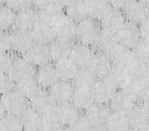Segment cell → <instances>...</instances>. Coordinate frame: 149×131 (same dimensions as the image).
Listing matches in <instances>:
<instances>
[{"instance_id": "obj_1", "label": "cell", "mask_w": 149, "mask_h": 131, "mask_svg": "<svg viewBox=\"0 0 149 131\" xmlns=\"http://www.w3.org/2000/svg\"><path fill=\"white\" fill-rule=\"evenodd\" d=\"M29 100L22 96L20 92L13 90L1 96V114H10L15 116H20L27 107H29Z\"/></svg>"}, {"instance_id": "obj_2", "label": "cell", "mask_w": 149, "mask_h": 131, "mask_svg": "<svg viewBox=\"0 0 149 131\" xmlns=\"http://www.w3.org/2000/svg\"><path fill=\"white\" fill-rule=\"evenodd\" d=\"M101 31V24L98 21L87 18L85 20L77 23L76 26V40L77 43L93 46L96 39Z\"/></svg>"}, {"instance_id": "obj_3", "label": "cell", "mask_w": 149, "mask_h": 131, "mask_svg": "<svg viewBox=\"0 0 149 131\" xmlns=\"http://www.w3.org/2000/svg\"><path fill=\"white\" fill-rule=\"evenodd\" d=\"M36 66H34L29 60H27L25 56H15V60L11 65V69L9 71V76L14 82H19L22 80H26V79L30 77H35L36 74Z\"/></svg>"}, {"instance_id": "obj_4", "label": "cell", "mask_w": 149, "mask_h": 131, "mask_svg": "<svg viewBox=\"0 0 149 131\" xmlns=\"http://www.w3.org/2000/svg\"><path fill=\"white\" fill-rule=\"evenodd\" d=\"M29 105L32 109H35L37 112H40L42 116L54 115L56 106H57L54 97L51 96L50 91L44 90V89H41L34 97H31L29 100Z\"/></svg>"}, {"instance_id": "obj_5", "label": "cell", "mask_w": 149, "mask_h": 131, "mask_svg": "<svg viewBox=\"0 0 149 131\" xmlns=\"http://www.w3.org/2000/svg\"><path fill=\"white\" fill-rule=\"evenodd\" d=\"M136 104H137L136 100L129 95V92L125 89H120V90L116 91L113 99L109 102V107L114 112L128 115L130 110L136 106Z\"/></svg>"}, {"instance_id": "obj_6", "label": "cell", "mask_w": 149, "mask_h": 131, "mask_svg": "<svg viewBox=\"0 0 149 131\" xmlns=\"http://www.w3.org/2000/svg\"><path fill=\"white\" fill-rule=\"evenodd\" d=\"M39 21H40L39 10L32 6H29V8L22 9V10L16 13L15 29L30 32Z\"/></svg>"}, {"instance_id": "obj_7", "label": "cell", "mask_w": 149, "mask_h": 131, "mask_svg": "<svg viewBox=\"0 0 149 131\" xmlns=\"http://www.w3.org/2000/svg\"><path fill=\"white\" fill-rule=\"evenodd\" d=\"M11 39H13V54L19 56H25L26 53L35 43L29 31H22L17 29L11 30Z\"/></svg>"}, {"instance_id": "obj_8", "label": "cell", "mask_w": 149, "mask_h": 131, "mask_svg": "<svg viewBox=\"0 0 149 131\" xmlns=\"http://www.w3.org/2000/svg\"><path fill=\"white\" fill-rule=\"evenodd\" d=\"M96 54V49L93 46L76 43L72 46L71 59L78 65V68H90Z\"/></svg>"}, {"instance_id": "obj_9", "label": "cell", "mask_w": 149, "mask_h": 131, "mask_svg": "<svg viewBox=\"0 0 149 131\" xmlns=\"http://www.w3.org/2000/svg\"><path fill=\"white\" fill-rule=\"evenodd\" d=\"M123 13L128 23L141 25L144 20L149 18V6L141 3L139 0H133L123 10Z\"/></svg>"}, {"instance_id": "obj_10", "label": "cell", "mask_w": 149, "mask_h": 131, "mask_svg": "<svg viewBox=\"0 0 149 131\" xmlns=\"http://www.w3.org/2000/svg\"><path fill=\"white\" fill-rule=\"evenodd\" d=\"M76 26H77V23H74L72 19H70L65 14L54 25L56 39H61V40H66L72 43L73 40H76Z\"/></svg>"}, {"instance_id": "obj_11", "label": "cell", "mask_w": 149, "mask_h": 131, "mask_svg": "<svg viewBox=\"0 0 149 131\" xmlns=\"http://www.w3.org/2000/svg\"><path fill=\"white\" fill-rule=\"evenodd\" d=\"M35 79L37 84L40 85V87L44 89V90H50L60 80L57 71H56V68H55V64L54 65L47 64V65H44V66L37 68Z\"/></svg>"}, {"instance_id": "obj_12", "label": "cell", "mask_w": 149, "mask_h": 131, "mask_svg": "<svg viewBox=\"0 0 149 131\" xmlns=\"http://www.w3.org/2000/svg\"><path fill=\"white\" fill-rule=\"evenodd\" d=\"M25 58L36 68H40V66H44V65L50 64L51 55H50L49 45L34 43V45H32L30 48V50L26 53Z\"/></svg>"}, {"instance_id": "obj_13", "label": "cell", "mask_w": 149, "mask_h": 131, "mask_svg": "<svg viewBox=\"0 0 149 131\" xmlns=\"http://www.w3.org/2000/svg\"><path fill=\"white\" fill-rule=\"evenodd\" d=\"M116 35H117L118 43L127 46L129 49H133L138 44V41L142 39L141 32H139V26L128 21L125 23L124 26Z\"/></svg>"}, {"instance_id": "obj_14", "label": "cell", "mask_w": 149, "mask_h": 131, "mask_svg": "<svg viewBox=\"0 0 149 131\" xmlns=\"http://www.w3.org/2000/svg\"><path fill=\"white\" fill-rule=\"evenodd\" d=\"M71 102L81 112L85 114V112L90 109L92 105L96 104V99H95L93 90L92 89H87V87H77V86H74V92H73Z\"/></svg>"}, {"instance_id": "obj_15", "label": "cell", "mask_w": 149, "mask_h": 131, "mask_svg": "<svg viewBox=\"0 0 149 131\" xmlns=\"http://www.w3.org/2000/svg\"><path fill=\"white\" fill-rule=\"evenodd\" d=\"M50 94L56 101V104H65L71 102L74 92V84L70 81L58 80L55 85L50 89Z\"/></svg>"}, {"instance_id": "obj_16", "label": "cell", "mask_w": 149, "mask_h": 131, "mask_svg": "<svg viewBox=\"0 0 149 131\" xmlns=\"http://www.w3.org/2000/svg\"><path fill=\"white\" fill-rule=\"evenodd\" d=\"M92 90L93 94H95V99L97 104L109 105L117 89L112 85L107 79H98V81L96 82V85L93 86Z\"/></svg>"}, {"instance_id": "obj_17", "label": "cell", "mask_w": 149, "mask_h": 131, "mask_svg": "<svg viewBox=\"0 0 149 131\" xmlns=\"http://www.w3.org/2000/svg\"><path fill=\"white\" fill-rule=\"evenodd\" d=\"M65 14H66L65 13V8L55 1H50L49 4H46L45 6L39 9L40 21L45 23V24H49V25H52V26Z\"/></svg>"}, {"instance_id": "obj_18", "label": "cell", "mask_w": 149, "mask_h": 131, "mask_svg": "<svg viewBox=\"0 0 149 131\" xmlns=\"http://www.w3.org/2000/svg\"><path fill=\"white\" fill-rule=\"evenodd\" d=\"M90 68L98 79H104L111 73V70L113 69V63L109 59L108 54L96 51L95 58H93Z\"/></svg>"}, {"instance_id": "obj_19", "label": "cell", "mask_w": 149, "mask_h": 131, "mask_svg": "<svg viewBox=\"0 0 149 131\" xmlns=\"http://www.w3.org/2000/svg\"><path fill=\"white\" fill-rule=\"evenodd\" d=\"M125 23H127V19L124 16V13L122 10H118V9L113 8L100 24H101V27L117 34V32L124 26Z\"/></svg>"}, {"instance_id": "obj_20", "label": "cell", "mask_w": 149, "mask_h": 131, "mask_svg": "<svg viewBox=\"0 0 149 131\" xmlns=\"http://www.w3.org/2000/svg\"><path fill=\"white\" fill-rule=\"evenodd\" d=\"M72 46L73 44L66 40L61 39H55L52 43L49 45L50 48V55H51V61L58 63L63 59L71 58L72 53Z\"/></svg>"}, {"instance_id": "obj_21", "label": "cell", "mask_w": 149, "mask_h": 131, "mask_svg": "<svg viewBox=\"0 0 149 131\" xmlns=\"http://www.w3.org/2000/svg\"><path fill=\"white\" fill-rule=\"evenodd\" d=\"M55 68H56V71H57L60 80L70 81V82L74 81L78 70H80L78 65L74 63L71 58H67V59H63L58 63H55Z\"/></svg>"}, {"instance_id": "obj_22", "label": "cell", "mask_w": 149, "mask_h": 131, "mask_svg": "<svg viewBox=\"0 0 149 131\" xmlns=\"http://www.w3.org/2000/svg\"><path fill=\"white\" fill-rule=\"evenodd\" d=\"M35 43L37 44H44V45H50L52 41L56 39L55 30L52 25L45 24V23L39 21L36 26L30 31Z\"/></svg>"}, {"instance_id": "obj_23", "label": "cell", "mask_w": 149, "mask_h": 131, "mask_svg": "<svg viewBox=\"0 0 149 131\" xmlns=\"http://www.w3.org/2000/svg\"><path fill=\"white\" fill-rule=\"evenodd\" d=\"M80 114L81 111L72 102H65V104H57L54 115L61 121L63 126H70Z\"/></svg>"}, {"instance_id": "obj_24", "label": "cell", "mask_w": 149, "mask_h": 131, "mask_svg": "<svg viewBox=\"0 0 149 131\" xmlns=\"http://www.w3.org/2000/svg\"><path fill=\"white\" fill-rule=\"evenodd\" d=\"M111 107L108 105H102V104H96L92 105L88 109L85 115L87 116V119L91 121V124L93 126H101V125H106L107 119L111 115Z\"/></svg>"}, {"instance_id": "obj_25", "label": "cell", "mask_w": 149, "mask_h": 131, "mask_svg": "<svg viewBox=\"0 0 149 131\" xmlns=\"http://www.w3.org/2000/svg\"><path fill=\"white\" fill-rule=\"evenodd\" d=\"M86 3L88 9V16L98 23L103 20L107 14L113 9L108 0H86Z\"/></svg>"}, {"instance_id": "obj_26", "label": "cell", "mask_w": 149, "mask_h": 131, "mask_svg": "<svg viewBox=\"0 0 149 131\" xmlns=\"http://www.w3.org/2000/svg\"><path fill=\"white\" fill-rule=\"evenodd\" d=\"M129 119L130 127L134 129H143L144 126L149 125V110L147 109L144 104H136L130 112L127 115Z\"/></svg>"}, {"instance_id": "obj_27", "label": "cell", "mask_w": 149, "mask_h": 131, "mask_svg": "<svg viewBox=\"0 0 149 131\" xmlns=\"http://www.w3.org/2000/svg\"><path fill=\"white\" fill-rule=\"evenodd\" d=\"M125 90L136 100V102H143L149 94V84L142 77H136L128 84Z\"/></svg>"}, {"instance_id": "obj_28", "label": "cell", "mask_w": 149, "mask_h": 131, "mask_svg": "<svg viewBox=\"0 0 149 131\" xmlns=\"http://www.w3.org/2000/svg\"><path fill=\"white\" fill-rule=\"evenodd\" d=\"M65 13L74 23H80L87 18H90L88 16V9H87L86 0H73L72 3H70L65 8Z\"/></svg>"}, {"instance_id": "obj_29", "label": "cell", "mask_w": 149, "mask_h": 131, "mask_svg": "<svg viewBox=\"0 0 149 131\" xmlns=\"http://www.w3.org/2000/svg\"><path fill=\"white\" fill-rule=\"evenodd\" d=\"M104 79H107V80H108L112 85L117 89V90H120V89H125V87H127L128 84L132 81L133 79H136V77H133L132 75L128 74L122 68L113 66V69L111 70V73L107 75Z\"/></svg>"}, {"instance_id": "obj_30", "label": "cell", "mask_w": 149, "mask_h": 131, "mask_svg": "<svg viewBox=\"0 0 149 131\" xmlns=\"http://www.w3.org/2000/svg\"><path fill=\"white\" fill-rule=\"evenodd\" d=\"M117 43H118L117 35H116L114 32L101 27V31H100L98 36H97L96 43H95V45H93V48L96 49V51H101V53H106L107 54Z\"/></svg>"}, {"instance_id": "obj_31", "label": "cell", "mask_w": 149, "mask_h": 131, "mask_svg": "<svg viewBox=\"0 0 149 131\" xmlns=\"http://www.w3.org/2000/svg\"><path fill=\"white\" fill-rule=\"evenodd\" d=\"M21 123L24 125V130H40L41 121H42V115L37 112L35 109L29 106L27 109L20 115Z\"/></svg>"}, {"instance_id": "obj_32", "label": "cell", "mask_w": 149, "mask_h": 131, "mask_svg": "<svg viewBox=\"0 0 149 131\" xmlns=\"http://www.w3.org/2000/svg\"><path fill=\"white\" fill-rule=\"evenodd\" d=\"M107 129L109 131H128L130 129L129 119L127 115L112 111L106 123Z\"/></svg>"}, {"instance_id": "obj_33", "label": "cell", "mask_w": 149, "mask_h": 131, "mask_svg": "<svg viewBox=\"0 0 149 131\" xmlns=\"http://www.w3.org/2000/svg\"><path fill=\"white\" fill-rule=\"evenodd\" d=\"M97 81H98V77H97L96 74L91 70V68H80L73 84H74V86H77V87L93 89V86L96 85Z\"/></svg>"}, {"instance_id": "obj_34", "label": "cell", "mask_w": 149, "mask_h": 131, "mask_svg": "<svg viewBox=\"0 0 149 131\" xmlns=\"http://www.w3.org/2000/svg\"><path fill=\"white\" fill-rule=\"evenodd\" d=\"M15 90L20 92L22 96H25L27 100H30L31 97H34L41 90V87L37 84L35 77H30V79H26V80L16 82Z\"/></svg>"}, {"instance_id": "obj_35", "label": "cell", "mask_w": 149, "mask_h": 131, "mask_svg": "<svg viewBox=\"0 0 149 131\" xmlns=\"http://www.w3.org/2000/svg\"><path fill=\"white\" fill-rule=\"evenodd\" d=\"M16 23V11L6 5L0 8V27L1 31H11L15 29Z\"/></svg>"}, {"instance_id": "obj_36", "label": "cell", "mask_w": 149, "mask_h": 131, "mask_svg": "<svg viewBox=\"0 0 149 131\" xmlns=\"http://www.w3.org/2000/svg\"><path fill=\"white\" fill-rule=\"evenodd\" d=\"M0 131H24L20 116L4 114L0 119Z\"/></svg>"}, {"instance_id": "obj_37", "label": "cell", "mask_w": 149, "mask_h": 131, "mask_svg": "<svg viewBox=\"0 0 149 131\" xmlns=\"http://www.w3.org/2000/svg\"><path fill=\"white\" fill-rule=\"evenodd\" d=\"M130 51H132V49L117 43L107 54H108L109 59L112 60V63H113V66H118V65H120L127 59V56L130 54Z\"/></svg>"}, {"instance_id": "obj_38", "label": "cell", "mask_w": 149, "mask_h": 131, "mask_svg": "<svg viewBox=\"0 0 149 131\" xmlns=\"http://www.w3.org/2000/svg\"><path fill=\"white\" fill-rule=\"evenodd\" d=\"M65 126L55 115H46L42 116L41 126L39 131H61Z\"/></svg>"}, {"instance_id": "obj_39", "label": "cell", "mask_w": 149, "mask_h": 131, "mask_svg": "<svg viewBox=\"0 0 149 131\" xmlns=\"http://www.w3.org/2000/svg\"><path fill=\"white\" fill-rule=\"evenodd\" d=\"M133 53L142 63H149V40L141 39L133 48Z\"/></svg>"}, {"instance_id": "obj_40", "label": "cell", "mask_w": 149, "mask_h": 131, "mask_svg": "<svg viewBox=\"0 0 149 131\" xmlns=\"http://www.w3.org/2000/svg\"><path fill=\"white\" fill-rule=\"evenodd\" d=\"M68 127L72 131H92L93 125L91 124V121L87 119V116L85 114H80L78 118L74 120Z\"/></svg>"}, {"instance_id": "obj_41", "label": "cell", "mask_w": 149, "mask_h": 131, "mask_svg": "<svg viewBox=\"0 0 149 131\" xmlns=\"http://www.w3.org/2000/svg\"><path fill=\"white\" fill-rule=\"evenodd\" d=\"M15 54L13 53H1V58H0V70L1 74L8 75L11 69V65L15 60Z\"/></svg>"}, {"instance_id": "obj_42", "label": "cell", "mask_w": 149, "mask_h": 131, "mask_svg": "<svg viewBox=\"0 0 149 131\" xmlns=\"http://www.w3.org/2000/svg\"><path fill=\"white\" fill-rule=\"evenodd\" d=\"M1 5H6L16 13L31 6L30 0H1Z\"/></svg>"}, {"instance_id": "obj_43", "label": "cell", "mask_w": 149, "mask_h": 131, "mask_svg": "<svg viewBox=\"0 0 149 131\" xmlns=\"http://www.w3.org/2000/svg\"><path fill=\"white\" fill-rule=\"evenodd\" d=\"M0 49H1V53H13L11 31H1V37H0Z\"/></svg>"}, {"instance_id": "obj_44", "label": "cell", "mask_w": 149, "mask_h": 131, "mask_svg": "<svg viewBox=\"0 0 149 131\" xmlns=\"http://www.w3.org/2000/svg\"><path fill=\"white\" fill-rule=\"evenodd\" d=\"M15 85L16 84L14 82L9 75L1 74V79H0V90H1V94H8L13 90H15Z\"/></svg>"}, {"instance_id": "obj_45", "label": "cell", "mask_w": 149, "mask_h": 131, "mask_svg": "<svg viewBox=\"0 0 149 131\" xmlns=\"http://www.w3.org/2000/svg\"><path fill=\"white\" fill-rule=\"evenodd\" d=\"M108 1H109V4L112 5V8L118 9V10H122L123 11L124 9L133 1V0H108Z\"/></svg>"}, {"instance_id": "obj_46", "label": "cell", "mask_w": 149, "mask_h": 131, "mask_svg": "<svg viewBox=\"0 0 149 131\" xmlns=\"http://www.w3.org/2000/svg\"><path fill=\"white\" fill-rule=\"evenodd\" d=\"M139 26V32H141V37L142 39L149 40V18L147 20H144Z\"/></svg>"}, {"instance_id": "obj_47", "label": "cell", "mask_w": 149, "mask_h": 131, "mask_svg": "<svg viewBox=\"0 0 149 131\" xmlns=\"http://www.w3.org/2000/svg\"><path fill=\"white\" fill-rule=\"evenodd\" d=\"M50 1H52V0H30V4H31L32 8H35L39 10V9L45 6L46 4H49Z\"/></svg>"}, {"instance_id": "obj_48", "label": "cell", "mask_w": 149, "mask_h": 131, "mask_svg": "<svg viewBox=\"0 0 149 131\" xmlns=\"http://www.w3.org/2000/svg\"><path fill=\"white\" fill-rule=\"evenodd\" d=\"M141 77L143 79V80H146V81L149 84V63L143 64V69H142Z\"/></svg>"}, {"instance_id": "obj_49", "label": "cell", "mask_w": 149, "mask_h": 131, "mask_svg": "<svg viewBox=\"0 0 149 131\" xmlns=\"http://www.w3.org/2000/svg\"><path fill=\"white\" fill-rule=\"evenodd\" d=\"M52 1H55V3L60 4V5L63 6V8H66L70 3H72V1H73V0H52Z\"/></svg>"}, {"instance_id": "obj_50", "label": "cell", "mask_w": 149, "mask_h": 131, "mask_svg": "<svg viewBox=\"0 0 149 131\" xmlns=\"http://www.w3.org/2000/svg\"><path fill=\"white\" fill-rule=\"evenodd\" d=\"M92 131H109V130L107 129L106 125H101V126H93Z\"/></svg>"}, {"instance_id": "obj_51", "label": "cell", "mask_w": 149, "mask_h": 131, "mask_svg": "<svg viewBox=\"0 0 149 131\" xmlns=\"http://www.w3.org/2000/svg\"><path fill=\"white\" fill-rule=\"evenodd\" d=\"M142 104H144V106H146L147 109L149 110V94H148V96L146 97V100H144V101L142 102Z\"/></svg>"}, {"instance_id": "obj_52", "label": "cell", "mask_w": 149, "mask_h": 131, "mask_svg": "<svg viewBox=\"0 0 149 131\" xmlns=\"http://www.w3.org/2000/svg\"><path fill=\"white\" fill-rule=\"evenodd\" d=\"M141 3H143V4H146L147 6H149V0H139Z\"/></svg>"}, {"instance_id": "obj_53", "label": "cell", "mask_w": 149, "mask_h": 131, "mask_svg": "<svg viewBox=\"0 0 149 131\" xmlns=\"http://www.w3.org/2000/svg\"><path fill=\"white\" fill-rule=\"evenodd\" d=\"M141 131H149V125H147V126H144L143 129H139Z\"/></svg>"}, {"instance_id": "obj_54", "label": "cell", "mask_w": 149, "mask_h": 131, "mask_svg": "<svg viewBox=\"0 0 149 131\" xmlns=\"http://www.w3.org/2000/svg\"><path fill=\"white\" fill-rule=\"evenodd\" d=\"M61 131H72V130H71V129H70V127H68V126H65V127H63V129H62Z\"/></svg>"}, {"instance_id": "obj_55", "label": "cell", "mask_w": 149, "mask_h": 131, "mask_svg": "<svg viewBox=\"0 0 149 131\" xmlns=\"http://www.w3.org/2000/svg\"><path fill=\"white\" fill-rule=\"evenodd\" d=\"M128 131H141V130H139V129H134V127H130Z\"/></svg>"}, {"instance_id": "obj_56", "label": "cell", "mask_w": 149, "mask_h": 131, "mask_svg": "<svg viewBox=\"0 0 149 131\" xmlns=\"http://www.w3.org/2000/svg\"><path fill=\"white\" fill-rule=\"evenodd\" d=\"M24 131H36V130H24Z\"/></svg>"}]
</instances>
